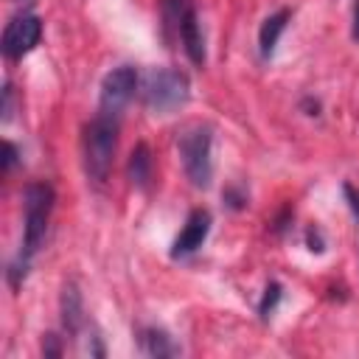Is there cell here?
Instances as JSON below:
<instances>
[{"mask_svg":"<svg viewBox=\"0 0 359 359\" xmlns=\"http://www.w3.org/2000/svg\"><path fill=\"white\" fill-rule=\"evenodd\" d=\"M53 202H56V194L48 182H28L25 185V191H22V241H20V252H17L14 264L8 266V283L11 286H20V280L28 275L34 255L45 244Z\"/></svg>","mask_w":359,"mask_h":359,"instance_id":"obj_1","label":"cell"},{"mask_svg":"<svg viewBox=\"0 0 359 359\" xmlns=\"http://www.w3.org/2000/svg\"><path fill=\"white\" fill-rule=\"evenodd\" d=\"M118 126H121V118H112V115H104V112H95V118L84 126L81 160H84L87 180L95 188H101L109 180L115 151H118Z\"/></svg>","mask_w":359,"mask_h":359,"instance_id":"obj_2","label":"cell"},{"mask_svg":"<svg viewBox=\"0 0 359 359\" xmlns=\"http://www.w3.org/2000/svg\"><path fill=\"white\" fill-rule=\"evenodd\" d=\"M182 171L194 188H208L213 180V129L208 123H188L177 137Z\"/></svg>","mask_w":359,"mask_h":359,"instance_id":"obj_3","label":"cell"},{"mask_svg":"<svg viewBox=\"0 0 359 359\" xmlns=\"http://www.w3.org/2000/svg\"><path fill=\"white\" fill-rule=\"evenodd\" d=\"M191 95V81L177 67H157L143 81V104L154 115H168L180 109Z\"/></svg>","mask_w":359,"mask_h":359,"instance_id":"obj_4","label":"cell"},{"mask_svg":"<svg viewBox=\"0 0 359 359\" xmlns=\"http://www.w3.org/2000/svg\"><path fill=\"white\" fill-rule=\"evenodd\" d=\"M137 90V70L132 65H118L101 79V93H98V112L121 118L126 104L135 98Z\"/></svg>","mask_w":359,"mask_h":359,"instance_id":"obj_5","label":"cell"},{"mask_svg":"<svg viewBox=\"0 0 359 359\" xmlns=\"http://www.w3.org/2000/svg\"><path fill=\"white\" fill-rule=\"evenodd\" d=\"M39 39H42V20L34 11H20L6 22L0 50L6 59L17 62L25 53H31L39 45Z\"/></svg>","mask_w":359,"mask_h":359,"instance_id":"obj_6","label":"cell"},{"mask_svg":"<svg viewBox=\"0 0 359 359\" xmlns=\"http://www.w3.org/2000/svg\"><path fill=\"white\" fill-rule=\"evenodd\" d=\"M208 233H210V213L205 208H194L188 213L180 236L171 244V258H188V255H194L205 244Z\"/></svg>","mask_w":359,"mask_h":359,"instance_id":"obj_7","label":"cell"},{"mask_svg":"<svg viewBox=\"0 0 359 359\" xmlns=\"http://www.w3.org/2000/svg\"><path fill=\"white\" fill-rule=\"evenodd\" d=\"M180 45L185 50V56L194 62V65H205L208 53H205V34H202V22H199V14L194 8V3L188 6L185 17H182V25H180Z\"/></svg>","mask_w":359,"mask_h":359,"instance_id":"obj_8","label":"cell"},{"mask_svg":"<svg viewBox=\"0 0 359 359\" xmlns=\"http://www.w3.org/2000/svg\"><path fill=\"white\" fill-rule=\"evenodd\" d=\"M137 348L143 356H151V359H165V356L180 353V345L174 342V337L157 325H140L137 328Z\"/></svg>","mask_w":359,"mask_h":359,"instance_id":"obj_9","label":"cell"},{"mask_svg":"<svg viewBox=\"0 0 359 359\" xmlns=\"http://www.w3.org/2000/svg\"><path fill=\"white\" fill-rule=\"evenodd\" d=\"M289 8H278L275 14H269L264 22H261V28H258V53H261V59L266 62V59H272V53H275V45H278V39H280V34L286 31V22H289Z\"/></svg>","mask_w":359,"mask_h":359,"instance_id":"obj_10","label":"cell"},{"mask_svg":"<svg viewBox=\"0 0 359 359\" xmlns=\"http://www.w3.org/2000/svg\"><path fill=\"white\" fill-rule=\"evenodd\" d=\"M84 325V303H81V294L73 283H67L62 289V328L70 334V337H79Z\"/></svg>","mask_w":359,"mask_h":359,"instance_id":"obj_11","label":"cell"},{"mask_svg":"<svg viewBox=\"0 0 359 359\" xmlns=\"http://www.w3.org/2000/svg\"><path fill=\"white\" fill-rule=\"evenodd\" d=\"M191 0H160V20H163V36L168 45L180 42V25L188 11Z\"/></svg>","mask_w":359,"mask_h":359,"instance_id":"obj_12","label":"cell"},{"mask_svg":"<svg viewBox=\"0 0 359 359\" xmlns=\"http://www.w3.org/2000/svg\"><path fill=\"white\" fill-rule=\"evenodd\" d=\"M151 168H154V160H151V151L146 143H137L129 154V163H126V174H129V182L135 188H146L149 180H151Z\"/></svg>","mask_w":359,"mask_h":359,"instance_id":"obj_13","label":"cell"},{"mask_svg":"<svg viewBox=\"0 0 359 359\" xmlns=\"http://www.w3.org/2000/svg\"><path fill=\"white\" fill-rule=\"evenodd\" d=\"M280 294H283V289H280V283H269L266 289H264V297H261V303H258V314L266 320L272 311H275V306H278V300H280Z\"/></svg>","mask_w":359,"mask_h":359,"instance_id":"obj_14","label":"cell"},{"mask_svg":"<svg viewBox=\"0 0 359 359\" xmlns=\"http://www.w3.org/2000/svg\"><path fill=\"white\" fill-rule=\"evenodd\" d=\"M14 118V87L6 81L3 84V121H11Z\"/></svg>","mask_w":359,"mask_h":359,"instance_id":"obj_15","label":"cell"},{"mask_svg":"<svg viewBox=\"0 0 359 359\" xmlns=\"http://www.w3.org/2000/svg\"><path fill=\"white\" fill-rule=\"evenodd\" d=\"M14 165H17V146L11 140H6V146H3V171L8 174Z\"/></svg>","mask_w":359,"mask_h":359,"instance_id":"obj_16","label":"cell"},{"mask_svg":"<svg viewBox=\"0 0 359 359\" xmlns=\"http://www.w3.org/2000/svg\"><path fill=\"white\" fill-rule=\"evenodd\" d=\"M42 353H45V356H59V353H62V345H59V337H56V334H45V339H42Z\"/></svg>","mask_w":359,"mask_h":359,"instance_id":"obj_17","label":"cell"},{"mask_svg":"<svg viewBox=\"0 0 359 359\" xmlns=\"http://www.w3.org/2000/svg\"><path fill=\"white\" fill-rule=\"evenodd\" d=\"M351 36H353V42H359V0L353 3V17H351Z\"/></svg>","mask_w":359,"mask_h":359,"instance_id":"obj_18","label":"cell"},{"mask_svg":"<svg viewBox=\"0 0 359 359\" xmlns=\"http://www.w3.org/2000/svg\"><path fill=\"white\" fill-rule=\"evenodd\" d=\"M342 191H345V196H348V199H351V202H348V205H351V210H353V216H356V219H359V196H356V194H353V188H351V185H345V188H342Z\"/></svg>","mask_w":359,"mask_h":359,"instance_id":"obj_19","label":"cell"}]
</instances>
